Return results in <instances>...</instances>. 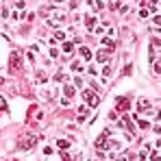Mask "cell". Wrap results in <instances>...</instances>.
Here are the masks:
<instances>
[{
  "mask_svg": "<svg viewBox=\"0 0 161 161\" xmlns=\"http://www.w3.org/2000/svg\"><path fill=\"white\" fill-rule=\"evenodd\" d=\"M22 54H20V50H11V57H9V72L11 74H20L22 72Z\"/></svg>",
  "mask_w": 161,
  "mask_h": 161,
  "instance_id": "1",
  "label": "cell"
},
{
  "mask_svg": "<svg viewBox=\"0 0 161 161\" xmlns=\"http://www.w3.org/2000/svg\"><path fill=\"white\" fill-rule=\"evenodd\" d=\"M37 144V135H22L20 137V142H18V148H22V150H31V148Z\"/></svg>",
  "mask_w": 161,
  "mask_h": 161,
  "instance_id": "2",
  "label": "cell"
},
{
  "mask_svg": "<svg viewBox=\"0 0 161 161\" xmlns=\"http://www.w3.org/2000/svg\"><path fill=\"white\" fill-rule=\"evenodd\" d=\"M83 98L89 103V107H98V103H100V96H98L94 89H85V92H83Z\"/></svg>",
  "mask_w": 161,
  "mask_h": 161,
  "instance_id": "3",
  "label": "cell"
},
{
  "mask_svg": "<svg viewBox=\"0 0 161 161\" xmlns=\"http://www.w3.org/2000/svg\"><path fill=\"white\" fill-rule=\"evenodd\" d=\"M44 13L54 15V22H57V24H59V22H63V18H65V13H63L61 9H57V7H46V9H44Z\"/></svg>",
  "mask_w": 161,
  "mask_h": 161,
  "instance_id": "4",
  "label": "cell"
},
{
  "mask_svg": "<svg viewBox=\"0 0 161 161\" xmlns=\"http://www.w3.org/2000/svg\"><path fill=\"white\" fill-rule=\"evenodd\" d=\"M131 107V100H128L126 96H120V98H115V111H126V109Z\"/></svg>",
  "mask_w": 161,
  "mask_h": 161,
  "instance_id": "5",
  "label": "cell"
},
{
  "mask_svg": "<svg viewBox=\"0 0 161 161\" xmlns=\"http://www.w3.org/2000/svg\"><path fill=\"white\" fill-rule=\"evenodd\" d=\"M107 137H109V131H105L103 135H100V137L96 139V148H98V150H107V148H109V142H107Z\"/></svg>",
  "mask_w": 161,
  "mask_h": 161,
  "instance_id": "6",
  "label": "cell"
},
{
  "mask_svg": "<svg viewBox=\"0 0 161 161\" xmlns=\"http://www.w3.org/2000/svg\"><path fill=\"white\" fill-rule=\"evenodd\" d=\"M109 57H111V52H109V50H98L94 59H96L98 63H107V61H109Z\"/></svg>",
  "mask_w": 161,
  "mask_h": 161,
  "instance_id": "7",
  "label": "cell"
},
{
  "mask_svg": "<svg viewBox=\"0 0 161 161\" xmlns=\"http://www.w3.org/2000/svg\"><path fill=\"white\" fill-rule=\"evenodd\" d=\"M137 109L139 111H150V100L148 98H139L137 100Z\"/></svg>",
  "mask_w": 161,
  "mask_h": 161,
  "instance_id": "8",
  "label": "cell"
},
{
  "mask_svg": "<svg viewBox=\"0 0 161 161\" xmlns=\"http://www.w3.org/2000/svg\"><path fill=\"white\" fill-rule=\"evenodd\" d=\"M87 113H89V105H81V107H78V118H81V120H83Z\"/></svg>",
  "mask_w": 161,
  "mask_h": 161,
  "instance_id": "9",
  "label": "cell"
},
{
  "mask_svg": "<svg viewBox=\"0 0 161 161\" xmlns=\"http://www.w3.org/2000/svg\"><path fill=\"white\" fill-rule=\"evenodd\" d=\"M57 148H59V150H68V148H70V142H68V139H59V142H57Z\"/></svg>",
  "mask_w": 161,
  "mask_h": 161,
  "instance_id": "10",
  "label": "cell"
},
{
  "mask_svg": "<svg viewBox=\"0 0 161 161\" xmlns=\"http://www.w3.org/2000/svg\"><path fill=\"white\" fill-rule=\"evenodd\" d=\"M133 120H135V122L139 124V128H148V126H150V122H148V120H139L137 115H133Z\"/></svg>",
  "mask_w": 161,
  "mask_h": 161,
  "instance_id": "11",
  "label": "cell"
},
{
  "mask_svg": "<svg viewBox=\"0 0 161 161\" xmlns=\"http://www.w3.org/2000/svg\"><path fill=\"white\" fill-rule=\"evenodd\" d=\"M94 24H96V20H94L92 15H87V18H85V26H87L89 31H94Z\"/></svg>",
  "mask_w": 161,
  "mask_h": 161,
  "instance_id": "12",
  "label": "cell"
},
{
  "mask_svg": "<svg viewBox=\"0 0 161 161\" xmlns=\"http://www.w3.org/2000/svg\"><path fill=\"white\" fill-rule=\"evenodd\" d=\"M63 92H65V98H68V100L74 96V94H76V92H74V87H72V85H65V89H63Z\"/></svg>",
  "mask_w": 161,
  "mask_h": 161,
  "instance_id": "13",
  "label": "cell"
},
{
  "mask_svg": "<svg viewBox=\"0 0 161 161\" xmlns=\"http://www.w3.org/2000/svg\"><path fill=\"white\" fill-rule=\"evenodd\" d=\"M103 44H105V46H109V48H115V41H113L111 37H103Z\"/></svg>",
  "mask_w": 161,
  "mask_h": 161,
  "instance_id": "14",
  "label": "cell"
},
{
  "mask_svg": "<svg viewBox=\"0 0 161 161\" xmlns=\"http://www.w3.org/2000/svg\"><path fill=\"white\" fill-rule=\"evenodd\" d=\"M46 78H48V76H46L44 72H37V76H35V81H37V83H46Z\"/></svg>",
  "mask_w": 161,
  "mask_h": 161,
  "instance_id": "15",
  "label": "cell"
},
{
  "mask_svg": "<svg viewBox=\"0 0 161 161\" xmlns=\"http://www.w3.org/2000/svg\"><path fill=\"white\" fill-rule=\"evenodd\" d=\"M78 52H81V57H83V59H92V57H89V50L85 48V46H81V50H78Z\"/></svg>",
  "mask_w": 161,
  "mask_h": 161,
  "instance_id": "16",
  "label": "cell"
},
{
  "mask_svg": "<svg viewBox=\"0 0 161 161\" xmlns=\"http://www.w3.org/2000/svg\"><path fill=\"white\" fill-rule=\"evenodd\" d=\"M150 46H155V48H161V37H152V39H150Z\"/></svg>",
  "mask_w": 161,
  "mask_h": 161,
  "instance_id": "17",
  "label": "cell"
},
{
  "mask_svg": "<svg viewBox=\"0 0 161 161\" xmlns=\"http://www.w3.org/2000/svg\"><path fill=\"white\" fill-rule=\"evenodd\" d=\"M89 5H92L94 9H103V7H105V2H100V0H98V2H96V0H89Z\"/></svg>",
  "mask_w": 161,
  "mask_h": 161,
  "instance_id": "18",
  "label": "cell"
},
{
  "mask_svg": "<svg viewBox=\"0 0 161 161\" xmlns=\"http://www.w3.org/2000/svg\"><path fill=\"white\" fill-rule=\"evenodd\" d=\"M72 48H74L72 41H63V50H65V52H72Z\"/></svg>",
  "mask_w": 161,
  "mask_h": 161,
  "instance_id": "19",
  "label": "cell"
},
{
  "mask_svg": "<svg viewBox=\"0 0 161 161\" xmlns=\"http://www.w3.org/2000/svg\"><path fill=\"white\" fill-rule=\"evenodd\" d=\"M72 70H74V72H78V70H83V65H81V61H74V63H72Z\"/></svg>",
  "mask_w": 161,
  "mask_h": 161,
  "instance_id": "20",
  "label": "cell"
},
{
  "mask_svg": "<svg viewBox=\"0 0 161 161\" xmlns=\"http://www.w3.org/2000/svg\"><path fill=\"white\" fill-rule=\"evenodd\" d=\"M0 111H7V100L0 96Z\"/></svg>",
  "mask_w": 161,
  "mask_h": 161,
  "instance_id": "21",
  "label": "cell"
},
{
  "mask_svg": "<svg viewBox=\"0 0 161 161\" xmlns=\"http://www.w3.org/2000/svg\"><path fill=\"white\" fill-rule=\"evenodd\" d=\"M54 81H65V74L63 72H57V74H54Z\"/></svg>",
  "mask_w": 161,
  "mask_h": 161,
  "instance_id": "22",
  "label": "cell"
},
{
  "mask_svg": "<svg viewBox=\"0 0 161 161\" xmlns=\"http://www.w3.org/2000/svg\"><path fill=\"white\" fill-rule=\"evenodd\" d=\"M54 39H61V41H63V39H65V33H61V31H57V33H54Z\"/></svg>",
  "mask_w": 161,
  "mask_h": 161,
  "instance_id": "23",
  "label": "cell"
},
{
  "mask_svg": "<svg viewBox=\"0 0 161 161\" xmlns=\"http://www.w3.org/2000/svg\"><path fill=\"white\" fill-rule=\"evenodd\" d=\"M24 7H26L24 0H18V2H15V9H24Z\"/></svg>",
  "mask_w": 161,
  "mask_h": 161,
  "instance_id": "24",
  "label": "cell"
},
{
  "mask_svg": "<svg viewBox=\"0 0 161 161\" xmlns=\"http://www.w3.org/2000/svg\"><path fill=\"white\" fill-rule=\"evenodd\" d=\"M155 72H157V74H161V59L155 63Z\"/></svg>",
  "mask_w": 161,
  "mask_h": 161,
  "instance_id": "25",
  "label": "cell"
},
{
  "mask_svg": "<svg viewBox=\"0 0 161 161\" xmlns=\"http://www.w3.org/2000/svg\"><path fill=\"white\" fill-rule=\"evenodd\" d=\"M109 5H111V9L115 11V9H120V7H122V2H109Z\"/></svg>",
  "mask_w": 161,
  "mask_h": 161,
  "instance_id": "26",
  "label": "cell"
},
{
  "mask_svg": "<svg viewBox=\"0 0 161 161\" xmlns=\"http://www.w3.org/2000/svg\"><path fill=\"white\" fill-rule=\"evenodd\" d=\"M152 22H155V26H161V15H155V20H152Z\"/></svg>",
  "mask_w": 161,
  "mask_h": 161,
  "instance_id": "27",
  "label": "cell"
},
{
  "mask_svg": "<svg viewBox=\"0 0 161 161\" xmlns=\"http://www.w3.org/2000/svg\"><path fill=\"white\" fill-rule=\"evenodd\" d=\"M131 70H133V65H126V68H124V76H128V74H131Z\"/></svg>",
  "mask_w": 161,
  "mask_h": 161,
  "instance_id": "28",
  "label": "cell"
},
{
  "mask_svg": "<svg viewBox=\"0 0 161 161\" xmlns=\"http://www.w3.org/2000/svg\"><path fill=\"white\" fill-rule=\"evenodd\" d=\"M103 74H105V76H109V74H111V68H109V65H105V70H103Z\"/></svg>",
  "mask_w": 161,
  "mask_h": 161,
  "instance_id": "29",
  "label": "cell"
},
{
  "mask_svg": "<svg viewBox=\"0 0 161 161\" xmlns=\"http://www.w3.org/2000/svg\"><path fill=\"white\" fill-rule=\"evenodd\" d=\"M2 83H5V78H2V76H0V85H2Z\"/></svg>",
  "mask_w": 161,
  "mask_h": 161,
  "instance_id": "30",
  "label": "cell"
}]
</instances>
